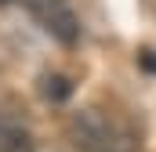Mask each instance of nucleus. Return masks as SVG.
<instances>
[{
  "label": "nucleus",
  "instance_id": "nucleus-1",
  "mask_svg": "<svg viewBox=\"0 0 156 152\" xmlns=\"http://www.w3.org/2000/svg\"><path fill=\"white\" fill-rule=\"evenodd\" d=\"M69 138L76 152H134V134L98 109H83L69 119Z\"/></svg>",
  "mask_w": 156,
  "mask_h": 152
},
{
  "label": "nucleus",
  "instance_id": "nucleus-2",
  "mask_svg": "<svg viewBox=\"0 0 156 152\" xmlns=\"http://www.w3.org/2000/svg\"><path fill=\"white\" fill-rule=\"evenodd\" d=\"M29 11L40 26L66 47H73L80 40V18L69 7V0H29Z\"/></svg>",
  "mask_w": 156,
  "mask_h": 152
},
{
  "label": "nucleus",
  "instance_id": "nucleus-3",
  "mask_svg": "<svg viewBox=\"0 0 156 152\" xmlns=\"http://www.w3.org/2000/svg\"><path fill=\"white\" fill-rule=\"evenodd\" d=\"M0 152H33V138L22 123L0 116Z\"/></svg>",
  "mask_w": 156,
  "mask_h": 152
},
{
  "label": "nucleus",
  "instance_id": "nucleus-4",
  "mask_svg": "<svg viewBox=\"0 0 156 152\" xmlns=\"http://www.w3.org/2000/svg\"><path fill=\"white\" fill-rule=\"evenodd\" d=\"M40 94H44V98H47V102H55V105H58V102H66V98H69V94H73V83H69V80H66V76H44V83H40Z\"/></svg>",
  "mask_w": 156,
  "mask_h": 152
},
{
  "label": "nucleus",
  "instance_id": "nucleus-5",
  "mask_svg": "<svg viewBox=\"0 0 156 152\" xmlns=\"http://www.w3.org/2000/svg\"><path fill=\"white\" fill-rule=\"evenodd\" d=\"M138 62H142V69H149V73H156V51H145V54H142Z\"/></svg>",
  "mask_w": 156,
  "mask_h": 152
},
{
  "label": "nucleus",
  "instance_id": "nucleus-6",
  "mask_svg": "<svg viewBox=\"0 0 156 152\" xmlns=\"http://www.w3.org/2000/svg\"><path fill=\"white\" fill-rule=\"evenodd\" d=\"M0 4H4V0H0Z\"/></svg>",
  "mask_w": 156,
  "mask_h": 152
}]
</instances>
